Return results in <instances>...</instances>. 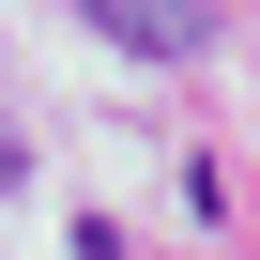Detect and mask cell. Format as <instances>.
<instances>
[{
  "label": "cell",
  "mask_w": 260,
  "mask_h": 260,
  "mask_svg": "<svg viewBox=\"0 0 260 260\" xmlns=\"http://www.w3.org/2000/svg\"><path fill=\"white\" fill-rule=\"evenodd\" d=\"M0 184H16V122H0Z\"/></svg>",
  "instance_id": "2"
},
{
  "label": "cell",
  "mask_w": 260,
  "mask_h": 260,
  "mask_svg": "<svg viewBox=\"0 0 260 260\" xmlns=\"http://www.w3.org/2000/svg\"><path fill=\"white\" fill-rule=\"evenodd\" d=\"M77 16H92L107 46H138V61H184V46L214 31V16H199V0H77Z\"/></svg>",
  "instance_id": "1"
}]
</instances>
